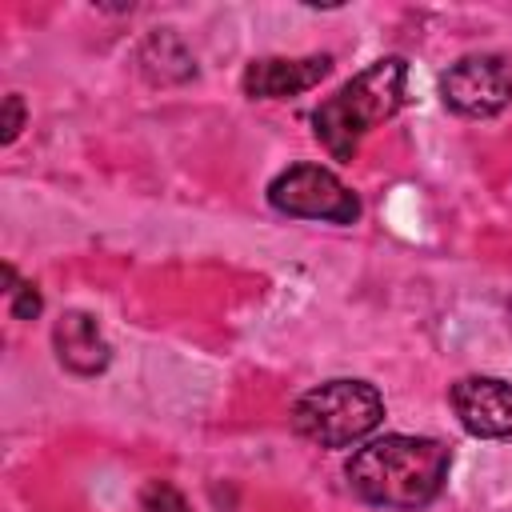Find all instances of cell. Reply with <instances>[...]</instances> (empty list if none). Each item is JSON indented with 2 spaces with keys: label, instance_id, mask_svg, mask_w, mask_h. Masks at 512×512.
<instances>
[{
  "label": "cell",
  "instance_id": "1",
  "mask_svg": "<svg viewBox=\"0 0 512 512\" xmlns=\"http://www.w3.org/2000/svg\"><path fill=\"white\" fill-rule=\"evenodd\" d=\"M448 464H452V452L444 440L392 432L360 444L344 464V480L368 504L416 512L440 496L448 480Z\"/></svg>",
  "mask_w": 512,
  "mask_h": 512
},
{
  "label": "cell",
  "instance_id": "2",
  "mask_svg": "<svg viewBox=\"0 0 512 512\" xmlns=\"http://www.w3.org/2000/svg\"><path fill=\"white\" fill-rule=\"evenodd\" d=\"M404 92H408V60L380 56L312 108V136L324 144L332 160L348 164L356 160L360 140L404 108Z\"/></svg>",
  "mask_w": 512,
  "mask_h": 512
},
{
  "label": "cell",
  "instance_id": "3",
  "mask_svg": "<svg viewBox=\"0 0 512 512\" xmlns=\"http://www.w3.org/2000/svg\"><path fill=\"white\" fill-rule=\"evenodd\" d=\"M380 420H384V396L368 380H352V376L324 380L304 396H296L292 404V428L320 448L360 444L380 428Z\"/></svg>",
  "mask_w": 512,
  "mask_h": 512
},
{
  "label": "cell",
  "instance_id": "4",
  "mask_svg": "<svg viewBox=\"0 0 512 512\" xmlns=\"http://www.w3.org/2000/svg\"><path fill=\"white\" fill-rule=\"evenodd\" d=\"M268 204L284 216L300 220H328V224H356L360 220V200L356 192L320 164H292L272 176L268 184Z\"/></svg>",
  "mask_w": 512,
  "mask_h": 512
},
{
  "label": "cell",
  "instance_id": "5",
  "mask_svg": "<svg viewBox=\"0 0 512 512\" xmlns=\"http://www.w3.org/2000/svg\"><path fill=\"white\" fill-rule=\"evenodd\" d=\"M440 96L452 112L484 120L512 104V56L500 52H472L448 64L440 76Z\"/></svg>",
  "mask_w": 512,
  "mask_h": 512
},
{
  "label": "cell",
  "instance_id": "6",
  "mask_svg": "<svg viewBox=\"0 0 512 512\" xmlns=\"http://www.w3.org/2000/svg\"><path fill=\"white\" fill-rule=\"evenodd\" d=\"M452 412L468 436L512 444V384L500 376H464L448 392Z\"/></svg>",
  "mask_w": 512,
  "mask_h": 512
},
{
  "label": "cell",
  "instance_id": "7",
  "mask_svg": "<svg viewBox=\"0 0 512 512\" xmlns=\"http://www.w3.org/2000/svg\"><path fill=\"white\" fill-rule=\"evenodd\" d=\"M332 72V56H260L244 68L240 88L252 100H292L308 88H316Z\"/></svg>",
  "mask_w": 512,
  "mask_h": 512
},
{
  "label": "cell",
  "instance_id": "8",
  "mask_svg": "<svg viewBox=\"0 0 512 512\" xmlns=\"http://www.w3.org/2000/svg\"><path fill=\"white\" fill-rule=\"evenodd\" d=\"M52 348H56V360L72 376H100L112 364V344L104 340L96 316L92 312H80V308L64 312L52 324Z\"/></svg>",
  "mask_w": 512,
  "mask_h": 512
},
{
  "label": "cell",
  "instance_id": "9",
  "mask_svg": "<svg viewBox=\"0 0 512 512\" xmlns=\"http://www.w3.org/2000/svg\"><path fill=\"white\" fill-rule=\"evenodd\" d=\"M4 280H8V288H4V296H8V312H12L16 320H32V316H40L44 300H40L36 284H32V280H20L12 264H4Z\"/></svg>",
  "mask_w": 512,
  "mask_h": 512
},
{
  "label": "cell",
  "instance_id": "10",
  "mask_svg": "<svg viewBox=\"0 0 512 512\" xmlns=\"http://www.w3.org/2000/svg\"><path fill=\"white\" fill-rule=\"evenodd\" d=\"M136 512H192V508H188V500H184L168 480H152V484L140 492Z\"/></svg>",
  "mask_w": 512,
  "mask_h": 512
},
{
  "label": "cell",
  "instance_id": "11",
  "mask_svg": "<svg viewBox=\"0 0 512 512\" xmlns=\"http://www.w3.org/2000/svg\"><path fill=\"white\" fill-rule=\"evenodd\" d=\"M24 128V100L16 92L4 96V116H0V144H12Z\"/></svg>",
  "mask_w": 512,
  "mask_h": 512
},
{
  "label": "cell",
  "instance_id": "12",
  "mask_svg": "<svg viewBox=\"0 0 512 512\" xmlns=\"http://www.w3.org/2000/svg\"><path fill=\"white\" fill-rule=\"evenodd\" d=\"M508 324H512V304H508Z\"/></svg>",
  "mask_w": 512,
  "mask_h": 512
}]
</instances>
